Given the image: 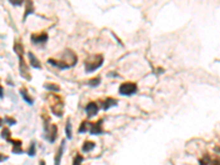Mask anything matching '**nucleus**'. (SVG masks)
I'll use <instances>...</instances> for the list:
<instances>
[{
  "label": "nucleus",
  "instance_id": "1",
  "mask_svg": "<svg viewBox=\"0 0 220 165\" xmlns=\"http://www.w3.org/2000/svg\"><path fill=\"white\" fill-rule=\"evenodd\" d=\"M48 63L59 69H66L76 65V63H77V55L72 50H66L64 55H63V59L62 61L54 59H49Z\"/></svg>",
  "mask_w": 220,
  "mask_h": 165
},
{
  "label": "nucleus",
  "instance_id": "2",
  "mask_svg": "<svg viewBox=\"0 0 220 165\" xmlns=\"http://www.w3.org/2000/svg\"><path fill=\"white\" fill-rule=\"evenodd\" d=\"M104 64V56L101 54H95L87 57L85 61V71L86 73H92L98 69Z\"/></svg>",
  "mask_w": 220,
  "mask_h": 165
},
{
  "label": "nucleus",
  "instance_id": "3",
  "mask_svg": "<svg viewBox=\"0 0 220 165\" xmlns=\"http://www.w3.org/2000/svg\"><path fill=\"white\" fill-rule=\"evenodd\" d=\"M53 100V102H51V110L57 117H62L64 113V102L61 99V97H57L55 95H52L50 97Z\"/></svg>",
  "mask_w": 220,
  "mask_h": 165
},
{
  "label": "nucleus",
  "instance_id": "4",
  "mask_svg": "<svg viewBox=\"0 0 220 165\" xmlns=\"http://www.w3.org/2000/svg\"><path fill=\"white\" fill-rule=\"evenodd\" d=\"M138 92V86L134 82H123L119 87V94L122 96H131Z\"/></svg>",
  "mask_w": 220,
  "mask_h": 165
},
{
  "label": "nucleus",
  "instance_id": "5",
  "mask_svg": "<svg viewBox=\"0 0 220 165\" xmlns=\"http://www.w3.org/2000/svg\"><path fill=\"white\" fill-rule=\"evenodd\" d=\"M19 57V71H20V75L26 80H31V75L30 72H29V67L28 65L26 64V61L23 59V55H20Z\"/></svg>",
  "mask_w": 220,
  "mask_h": 165
},
{
  "label": "nucleus",
  "instance_id": "6",
  "mask_svg": "<svg viewBox=\"0 0 220 165\" xmlns=\"http://www.w3.org/2000/svg\"><path fill=\"white\" fill-rule=\"evenodd\" d=\"M102 119L98 120L97 122L95 123H90V134H101L104 130H102Z\"/></svg>",
  "mask_w": 220,
  "mask_h": 165
},
{
  "label": "nucleus",
  "instance_id": "7",
  "mask_svg": "<svg viewBox=\"0 0 220 165\" xmlns=\"http://www.w3.org/2000/svg\"><path fill=\"white\" fill-rule=\"evenodd\" d=\"M85 111L87 113V117L88 118H91L94 116H96L99 111V107L97 106L96 102H89V104L86 106L85 108Z\"/></svg>",
  "mask_w": 220,
  "mask_h": 165
},
{
  "label": "nucleus",
  "instance_id": "8",
  "mask_svg": "<svg viewBox=\"0 0 220 165\" xmlns=\"http://www.w3.org/2000/svg\"><path fill=\"white\" fill-rule=\"evenodd\" d=\"M48 39L49 36L45 32L39 33V34H32L31 35V41L33 43H35V44H38V43H45L48 41Z\"/></svg>",
  "mask_w": 220,
  "mask_h": 165
},
{
  "label": "nucleus",
  "instance_id": "9",
  "mask_svg": "<svg viewBox=\"0 0 220 165\" xmlns=\"http://www.w3.org/2000/svg\"><path fill=\"white\" fill-rule=\"evenodd\" d=\"M46 132H48V137H46V139L50 141V143H54V141L57 138V125H52L50 127V129H49Z\"/></svg>",
  "mask_w": 220,
  "mask_h": 165
},
{
  "label": "nucleus",
  "instance_id": "10",
  "mask_svg": "<svg viewBox=\"0 0 220 165\" xmlns=\"http://www.w3.org/2000/svg\"><path fill=\"white\" fill-rule=\"evenodd\" d=\"M118 105V100L115 98H111V97H108L101 101V107L104 110H108L109 108H111V107H116Z\"/></svg>",
  "mask_w": 220,
  "mask_h": 165
},
{
  "label": "nucleus",
  "instance_id": "11",
  "mask_svg": "<svg viewBox=\"0 0 220 165\" xmlns=\"http://www.w3.org/2000/svg\"><path fill=\"white\" fill-rule=\"evenodd\" d=\"M64 148H65V140H63L61 145H59V150H57L56 154H55L54 165H61V160H62V156H63V153H64Z\"/></svg>",
  "mask_w": 220,
  "mask_h": 165
},
{
  "label": "nucleus",
  "instance_id": "12",
  "mask_svg": "<svg viewBox=\"0 0 220 165\" xmlns=\"http://www.w3.org/2000/svg\"><path fill=\"white\" fill-rule=\"evenodd\" d=\"M28 56H29V59H30V65L33 67V68H36V69H42V65H41L40 61L38 59V57L33 54L32 52H29L28 53Z\"/></svg>",
  "mask_w": 220,
  "mask_h": 165
},
{
  "label": "nucleus",
  "instance_id": "13",
  "mask_svg": "<svg viewBox=\"0 0 220 165\" xmlns=\"http://www.w3.org/2000/svg\"><path fill=\"white\" fill-rule=\"evenodd\" d=\"M20 94H21V96H22V98H23V100L26 102H28L29 105H33V98L29 95V92H28V90H26V88H24V87H22L21 89H20Z\"/></svg>",
  "mask_w": 220,
  "mask_h": 165
},
{
  "label": "nucleus",
  "instance_id": "14",
  "mask_svg": "<svg viewBox=\"0 0 220 165\" xmlns=\"http://www.w3.org/2000/svg\"><path fill=\"white\" fill-rule=\"evenodd\" d=\"M33 12H34L33 2H32V1H26V12H24V16H23V21H26L29 14L33 13Z\"/></svg>",
  "mask_w": 220,
  "mask_h": 165
},
{
  "label": "nucleus",
  "instance_id": "15",
  "mask_svg": "<svg viewBox=\"0 0 220 165\" xmlns=\"http://www.w3.org/2000/svg\"><path fill=\"white\" fill-rule=\"evenodd\" d=\"M13 51L16 52V54L18 55V56H20V55H23L24 53V49H23V45L21 44V43H14L13 45Z\"/></svg>",
  "mask_w": 220,
  "mask_h": 165
},
{
  "label": "nucleus",
  "instance_id": "16",
  "mask_svg": "<svg viewBox=\"0 0 220 165\" xmlns=\"http://www.w3.org/2000/svg\"><path fill=\"white\" fill-rule=\"evenodd\" d=\"M94 148H95V143H94V142L86 141L85 143L83 144V146H82V150H83L84 152H90Z\"/></svg>",
  "mask_w": 220,
  "mask_h": 165
},
{
  "label": "nucleus",
  "instance_id": "17",
  "mask_svg": "<svg viewBox=\"0 0 220 165\" xmlns=\"http://www.w3.org/2000/svg\"><path fill=\"white\" fill-rule=\"evenodd\" d=\"M10 135H11V131H10L9 128H3L2 131H1V138L8 141L10 139Z\"/></svg>",
  "mask_w": 220,
  "mask_h": 165
},
{
  "label": "nucleus",
  "instance_id": "18",
  "mask_svg": "<svg viewBox=\"0 0 220 165\" xmlns=\"http://www.w3.org/2000/svg\"><path fill=\"white\" fill-rule=\"evenodd\" d=\"M65 132H66V137L67 139H72L73 135H72V125H71V120H67L66 122V127H65Z\"/></svg>",
  "mask_w": 220,
  "mask_h": 165
},
{
  "label": "nucleus",
  "instance_id": "19",
  "mask_svg": "<svg viewBox=\"0 0 220 165\" xmlns=\"http://www.w3.org/2000/svg\"><path fill=\"white\" fill-rule=\"evenodd\" d=\"M44 87L48 90H53V92H59V90H61L59 85H56V84H51V82H49V84H44Z\"/></svg>",
  "mask_w": 220,
  "mask_h": 165
},
{
  "label": "nucleus",
  "instance_id": "20",
  "mask_svg": "<svg viewBox=\"0 0 220 165\" xmlns=\"http://www.w3.org/2000/svg\"><path fill=\"white\" fill-rule=\"evenodd\" d=\"M100 84V77H96V78H91V79L88 80V85L90 87H97Z\"/></svg>",
  "mask_w": 220,
  "mask_h": 165
},
{
  "label": "nucleus",
  "instance_id": "21",
  "mask_svg": "<svg viewBox=\"0 0 220 165\" xmlns=\"http://www.w3.org/2000/svg\"><path fill=\"white\" fill-rule=\"evenodd\" d=\"M89 125H90V123H88L87 121H83V122L81 123L79 129H78V132H79V133H85V132L88 130V127H89Z\"/></svg>",
  "mask_w": 220,
  "mask_h": 165
},
{
  "label": "nucleus",
  "instance_id": "22",
  "mask_svg": "<svg viewBox=\"0 0 220 165\" xmlns=\"http://www.w3.org/2000/svg\"><path fill=\"white\" fill-rule=\"evenodd\" d=\"M209 163H210V156L208 154H206L203 158L199 160V165H208Z\"/></svg>",
  "mask_w": 220,
  "mask_h": 165
},
{
  "label": "nucleus",
  "instance_id": "23",
  "mask_svg": "<svg viewBox=\"0 0 220 165\" xmlns=\"http://www.w3.org/2000/svg\"><path fill=\"white\" fill-rule=\"evenodd\" d=\"M83 161H84V158L81 154H76V156L74 158V161H73V165H81Z\"/></svg>",
  "mask_w": 220,
  "mask_h": 165
},
{
  "label": "nucleus",
  "instance_id": "24",
  "mask_svg": "<svg viewBox=\"0 0 220 165\" xmlns=\"http://www.w3.org/2000/svg\"><path fill=\"white\" fill-rule=\"evenodd\" d=\"M28 154L30 156H34V155H35V143H34V142H32V144H31L30 148H29Z\"/></svg>",
  "mask_w": 220,
  "mask_h": 165
},
{
  "label": "nucleus",
  "instance_id": "25",
  "mask_svg": "<svg viewBox=\"0 0 220 165\" xmlns=\"http://www.w3.org/2000/svg\"><path fill=\"white\" fill-rule=\"evenodd\" d=\"M5 122H7L9 125H16V123H17V120H16V119H13V118H10V117H6V118H5Z\"/></svg>",
  "mask_w": 220,
  "mask_h": 165
},
{
  "label": "nucleus",
  "instance_id": "26",
  "mask_svg": "<svg viewBox=\"0 0 220 165\" xmlns=\"http://www.w3.org/2000/svg\"><path fill=\"white\" fill-rule=\"evenodd\" d=\"M8 142L11 144H13V146H21L22 145V142L20 141V140H11L9 139L8 140Z\"/></svg>",
  "mask_w": 220,
  "mask_h": 165
},
{
  "label": "nucleus",
  "instance_id": "27",
  "mask_svg": "<svg viewBox=\"0 0 220 165\" xmlns=\"http://www.w3.org/2000/svg\"><path fill=\"white\" fill-rule=\"evenodd\" d=\"M12 152L16 154H21L23 153V151H22L21 146H13V148H12Z\"/></svg>",
  "mask_w": 220,
  "mask_h": 165
},
{
  "label": "nucleus",
  "instance_id": "28",
  "mask_svg": "<svg viewBox=\"0 0 220 165\" xmlns=\"http://www.w3.org/2000/svg\"><path fill=\"white\" fill-rule=\"evenodd\" d=\"M11 5L13 6H22V3H23V1H20V0H16V1H9Z\"/></svg>",
  "mask_w": 220,
  "mask_h": 165
},
{
  "label": "nucleus",
  "instance_id": "29",
  "mask_svg": "<svg viewBox=\"0 0 220 165\" xmlns=\"http://www.w3.org/2000/svg\"><path fill=\"white\" fill-rule=\"evenodd\" d=\"M8 160V155H3V154H0V162H2V161H6Z\"/></svg>",
  "mask_w": 220,
  "mask_h": 165
},
{
  "label": "nucleus",
  "instance_id": "30",
  "mask_svg": "<svg viewBox=\"0 0 220 165\" xmlns=\"http://www.w3.org/2000/svg\"><path fill=\"white\" fill-rule=\"evenodd\" d=\"M0 98H3V87L1 85H0Z\"/></svg>",
  "mask_w": 220,
  "mask_h": 165
},
{
  "label": "nucleus",
  "instance_id": "31",
  "mask_svg": "<svg viewBox=\"0 0 220 165\" xmlns=\"http://www.w3.org/2000/svg\"><path fill=\"white\" fill-rule=\"evenodd\" d=\"M211 165H220V160H216L213 162V164Z\"/></svg>",
  "mask_w": 220,
  "mask_h": 165
},
{
  "label": "nucleus",
  "instance_id": "32",
  "mask_svg": "<svg viewBox=\"0 0 220 165\" xmlns=\"http://www.w3.org/2000/svg\"><path fill=\"white\" fill-rule=\"evenodd\" d=\"M39 165H46V164H45V162H44V161H41V162H40V164H39Z\"/></svg>",
  "mask_w": 220,
  "mask_h": 165
},
{
  "label": "nucleus",
  "instance_id": "33",
  "mask_svg": "<svg viewBox=\"0 0 220 165\" xmlns=\"http://www.w3.org/2000/svg\"><path fill=\"white\" fill-rule=\"evenodd\" d=\"M2 122H3V120L1 118H0V127H1V125H2Z\"/></svg>",
  "mask_w": 220,
  "mask_h": 165
}]
</instances>
